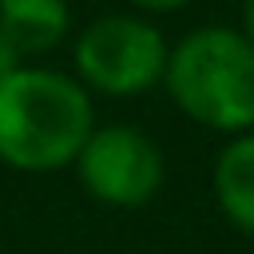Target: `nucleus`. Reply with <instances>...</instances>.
Here are the masks:
<instances>
[{
	"mask_svg": "<svg viewBox=\"0 0 254 254\" xmlns=\"http://www.w3.org/2000/svg\"><path fill=\"white\" fill-rule=\"evenodd\" d=\"M95 127L83 83L60 67L20 64L0 75V163L20 175H48L75 163Z\"/></svg>",
	"mask_w": 254,
	"mask_h": 254,
	"instance_id": "obj_1",
	"label": "nucleus"
},
{
	"mask_svg": "<svg viewBox=\"0 0 254 254\" xmlns=\"http://www.w3.org/2000/svg\"><path fill=\"white\" fill-rule=\"evenodd\" d=\"M163 87L187 119L242 135L254 127V44L234 28H194L167 52Z\"/></svg>",
	"mask_w": 254,
	"mask_h": 254,
	"instance_id": "obj_2",
	"label": "nucleus"
},
{
	"mask_svg": "<svg viewBox=\"0 0 254 254\" xmlns=\"http://www.w3.org/2000/svg\"><path fill=\"white\" fill-rule=\"evenodd\" d=\"M167 52L171 44L151 20L107 12L79 28L71 44V67L87 95L99 91L111 99H131L163 83Z\"/></svg>",
	"mask_w": 254,
	"mask_h": 254,
	"instance_id": "obj_3",
	"label": "nucleus"
},
{
	"mask_svg": "<svg viewBox=\"0 0 254 254\" xmlns=\"http://www.w3.org/2000/svg\"><path fill=\"white\" fill-rule=\"evenodd\" d=\"M71 167L79 187L95 202L119 206V210H135L151 202L163 187V151L147 131L131 123L91 127Z\"/></svg>",
	"mask_w": 254,
	"mask_h": 254,
	"instance_id": "obj_4",
	"label": "nucleus"
},
{
	"mask_svg": "<svg viewBox=\"0 0 254 254\" xmlns=\"http://www.w3.org/2000/svg\"><path fill=\"white\" fill-rule=\"evenodd\" d=\"M0 32L12 44V52L28 64L67 40L71 4L67 0H0Z\"/></svg>",
	"mask_w": 254,
	"mask_h": 254,
	"instance_id": "obj_5",
	"label": "nucleus"
},
{
	"mask_svg": "<svg viewBox=\"0 0 254 254\" xmlns=\"http://www.w3.org/2000/svg\"><path fill=\"white\" fill-rule=\"evenodd\" d=\"M214 198L218 210L254 238V135H238L214 159Z\"/></svg>",
	"mask_w": 254,
	"mask_h": 254,
	"instance_id": "obj_6",
	"label": "nucleus"
},
{
	"mask_svg": "<svg viewBox=\"0 0 254 254\" xmlns=\"http://www.w3.org/2000/svg\"><path fill=\"white\" fill-rule=\"evenodd\" d=\"M127 4L139 8V12H175V8H183L190 0H127Z\"/></svg>",
	"mask_w": 254,
	"mask_h": 254,
	"instance_id": "obj_7",
	"label": "nucleus"
},
{
	"mask_svg": "<svg viewBox=\"0 0 254 254\" xmlns=\"http://www.w3.org/2000/svg\"><path fill=\"white\" fill-rule=\"evenodd\" d=\"M20 64H24V60L12 52V44H8V40H4V32H0V75H4V71H12V67H20Z\"/></svg>",
	"mask_w": 254,
	"mask_h": 254,
	"instance_id": "obj_8",
	"label": "nucleus"
},
{
	"mask_svg": "<svg viewBox=\"0 0 254 254\" xmlns=\"http://www.w3.org/2000/svg\"><path fill=\"white\" fill-rule=\"evenodd\" d=\"M242 36L254 44V0H242Z\"/></svg>",
	"mask_w": 254,
	"mask_h": 254,
	"instance_id": "obj_9",
	"label": "nucleus"
}]
</instances>
